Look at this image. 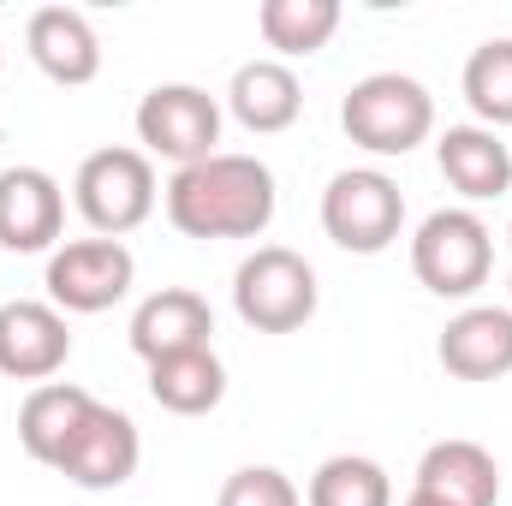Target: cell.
<instances>
[{
	"mask_svg": "<svg viewBox=\"0 0 512 506\" xmlns=\"http://www.w3.org/2000/svg\"><path fill=\"white\" fill-rule=\"evenodd\" d=\"M24 48H30L36 72L66 90H84L102 72V36L78 6H36L24 24Z\"/></svg>",
	"mask_w": 512,
	"mask_h": 506,
	"instance_id": "13",
	"label": "cell"
},
{
	"mask_svg": "<svg viewBox=\"0 0 512 506\" xmlns=\"http://www.w3.org/2000/svg\"><path fill=\"white\" fill-rule=\"evenodd\" d=\"M417 495H435L447 506H495L501 501V465L477 441H435L417 459Z\"/></svg>",
	"mask_w": 512,
	"mask_h": 506,
	"instance_id": "17",
	"label": "cell"
},
{
	"mask_svg": "<svg viewBox=\"0 0 512 506\" xmlns=\"http://www.w3.org/2000/svg\"><path fill=\"white\" fill-rule=\"evenodd\" d=\"M90 411H96V393H84L78 381H42V387H30V399L18 405V441H24V453L54 471L66 459V447L78 441V429H84Z\"/></svg>",
	"mask_w": 512,
	"mask_h": 506,
	"instance_id": "16",
	"label": "cell"
},
{
	"mask_svg": "<svg viewBox=\"0 0 512 506\" xmlns=\"http://www.w3.org/2000/svg\"><path fill=\"white\" fill-rule=\"evenodd\" d=\"M137 280V256L120 239H72L48 256V304L60 316H102Z\"/></svg>",
	"mask_w": 512,
	"mask_h": 506,
	"instance_id": "8",
	"label": "cell"
},
{
	"mask_svg": "<svg viewBox=\"0 0 512 506\" xmlns=\"http://www.w3.org/2000/svg\"><path fill=\"white\" fill-rule=\"evenodd\" d=\"M316 268L286 245H256L233 274V310L256 334H298L316 316Z\"/></svg>",
	"mask_w": 512,
	"mask_h": 506,
	"instance_id": "3",
	"label": "cell"
},
{
	"mask_svg": "<svg viewBox=\"0 0 512 506\" xmlns=\"http://www.w3.org/2000/svg\"><path fill=\"white\" fill-rule=\"evenodd\" d=\"M72 358V328L42 298H6L0 304V376L48 381Z\"/></svg>",
	"mask_w": 512,
	"mask_h": 506,
	"instance_id": "11",
	"label": "cell"
},
{
	"mask_svg": "<svg viewBox=\"0 0 512 506\" xmlns=\"http://www.w3.org/2000/svg\"><path fill=\"white\" fill-rule=\"evenodd\" d=\"M149 399L173 417H209L227 399V364L215 358V346L161 358V364H149Z\"/></svg>",
	"mask_w": 512,
	"mask_h": 506,
	"instance_id": "19",
	"label": "cell"
},
{
	"mask_svg": "<svg viewBox=\"0 0 512 506\" xmlns=\"http://www.w3.org/2000/svg\"><path fill=\"white\" fill-rule=\"evenodd\" d=\"M465 102L483 126H512V36L483 42L471 60H465Z\"/></svg>",
	"mask_w": 512,
	"mask_h": 506,
	"instance_id": "22",
	"label": "cell"
},
{
	"mask_svg": "<svg viewBox=\"0 0 512 506\" xmlns=\"http://www.w3.org/2000/svg\"><path fill=\"white\" fill-rule=\"evenodd\" d=\"M405 227V191L382 167H346L322 191V233L352 256H382Z\"/></svg>",
	"mask_w": 512,
	"mask_h": 506,
	"instance_id": "5",
	"label": "cell"
},
{
	"mask_svg": "<svg viewBox=\"0 0 512 506\" xmlns=\"http://www.w3.org/2000/svg\"><path fill=\"white\" fill-rule=\"evenodd\" d=\"M507 251H512V227H507ZM507 286H512V274H507Z\"/></svg>",
	"mask_w": 512,
	"mask_h": 506,
	"instance_id": "25",
	"label": "cell"
},
{
	"mask_svg": "<svg viewBox=\"0 0 512 506\" xmlns=\"http://www.w3.org/2000/svg\"><path fill=\"white\" fill-rule=\"evenodd\" d=\"M495 268V233L471 209H435L411 233V274L435 298H471Z\"/></svg>",
	"mask_w": 512,
	"mask_h": 506,
	"instance_id": "6",
	"label": "cell"
},
{
	"mask_svg": "<svg viewBox=\"0 0 512 506\" xmlns=\"http://www.w3.org/2000/svg\"><path fill=\"white\" fill-rule=\"evenodd\" d=\"M256 30L280 60H310L340 30V0H262Z\"/></svg>",
	"mask_w": 512,
	"mask_h": 506,
	"instance_id": "20",
	"label": "cell"
},
{
	"mask_svg": "<svg viewBox=\"0 0 512 506\" xmlns=\"http://www.w3.org/2000/svg\"><path fill=\"white\" fill-rule=\"evenodd\" d=\"M405 506H447V501H435V495H417V489H411V495H405Z\"/></svg>",
	"mask_w": 512,
	"mask_h": 506,
	"instance_id": "24",
	"label": "cell"
},
{
	"mask_svg": "<svg viewBox=\"0 0 512 506\" xmlns=\"http://www.w3.org/2000/svg\"><path fill=\"white\" fill-rule=\"evenodd\" d=\"M310 506H393V477L364 453H334L310 477Z\"/></svg>",
	"mask_w": 512,
	"mask_h": 506,
	"instance_id": "21",
	"label": "cell"
},
{
	"mask_svg": "<svg viewBox=\"0 0 512 506\" xmlns=\"http://www.w3.org/2000/svg\"><path fill=\"white\" fill-rule=\"evenodd\" d=\"M441 370L459 381H501L512 376V310L501 304H471L441 328L435 346Z\"/></svg>",
	"mask_w": 512,
	"mask_h": 506,
	"instance_id": "14",
	"label": "cell"
},
{
	"mask_svg": "<svg viewBox=\"0 0 512 506\" xmlns=\"http://www.w3.org/2000/svg\"><path fill=\"white\" fill-rule=\"evenodd\" d=\"M66 227V191L48 167H0V251L12 256H36L54 251Z\"/></svg>",
	"mask_w": 512,
	"mask_h": 506,
	"instance_id": "9",
	"label": "cell"
},
{
	"mask_svg": "<svg viewBox=\"0 0 512 506\" xmlns=\"http://www.w3.org/2000/svg\"><path fill=\"white\" fill-rule=\"evenodd\" d=\"M340 126L370 155H411L435 131V96L405 72H370L346 90Z\"/></svg>",
	"mask_w": 512,
	"mask_h": 506,
	"instance_id": "2",
	"label": "cell"
},
{
	"mask_svg": "<svg viewBox=\"0 0 512 506\" xmlns=\"http://www.w3.org/2000/svg\"><path fill=\"white\" fill-rule=\"evenodd\" d=\"M435 161L465 203H489L512 191V143L489 126H447L435 143Z\"/></svg>",
	"mask_w": 512,
	"mask_h": 506,
	"instance_id": "15",
	"label": "cell"
},
{
	"mask_svg": "<svg viewBox=\"0 0 512 506\" xmlns=\"http://www.w3.org/2000/svg\"><path fill=\"white\" fill-rule=\"evenodd\" d=\"M215 340V310L203 292L191 286H161L131 310V352L143 364L179 358V352H203Z\"/></svg>",
	"mask_w": 512,
	"mask_h": 506,
	"instance_id": "12",
	"label": "cell"
},
{
	"mask_svg": "<svg viewBox=\"0 0 512 506\" xmlns=\"http://www.w3.org/2000/svg\"><path fill=\"white\" fill-rule=\"evenodd\" d=\"M137 143L143 155H161L173 167L209 161L221 143V102L197 84H155L137 102Z\"/></svg>",
	"mask_w": 512,
	"mask_h": 506,
	"instance_id": "7",
	"label": "cell"
},
{
	"mask_svg": "<svg viewBox=\"0 0 512 506\" xmlns=\"http://www.w3.org/2000/svg\"><path fill=\"white\" fill-rule=\"evenodd\" d=\"M227 108L245 131L274 137V131H286L304 114V84H298V72L286 60H245L233 72V84H227Z\"/></svg>",
	"mask_w": 512,
	"mask_h": 506,
	"instance_id": "18",
	"label": "cell"
},
{
	"mask_svg": "<svg viewBox=\"0 0 512 506\" xmlns=\"http://www.w3.org/2000/svg\"><path fill=\"white\" fill-rule=\"evenodd\" d=\"M72 197H78V215L90 221L96 239H126L155 215V197H161L155 191V161L143 149H126V143L96 149V155H84V167L72 179Z\"/></svg>",
	"mask_w": 512,
	"mask_h": 506,
	"instance_id": "4",
	"label": "cell"
},
{
	"mask_svg": "<svg viewBox=\"0 0 512 506\" xmlns=\"http://www.w3.org/2000/svg\"><path fill=\"white\" fill-rule=\"evenodd\" d=\"M137 465H143V435H137V423H131L120 405H102L96 399V411L84 417V429H78V441L66 447V459L54 465L66 483H78V489H90V495H102V489H120L137 477Z\"/></svg>",
	"mask_w": 512,
	"mask_h": 506,
	"instance_id": "10",
	"label": "cell"
},
{
	"mask_svg": "<svg viewBox=\"0 0 512 506\" xmlns=\"http://www.w3.org/2000/svg\"><path fill=\"white\" fill-rule=\"evenodd\" d=\"M215 506H304L298 483L274 465H239L227 483H221V501Z\"/></svg>",
	"mask_w": 512,
	"mask_h": 506,
	"instance_id": "23",
	"label": "cell"
},
{
	"mask_svg": "<svg viewBox=\"0 0 512 506\" xmlns=\"http://www.w3.org/2000/svg\"><path fill=\"white\" fill-rule=\"evenodd\" d=\"M161 203H167V221L185 239H262L268 221H274L280 191H274L268 161L215 149L209 161L179 167L167 179Z\"/></svg>",
	"mask_w": 512,
	"mask_h": 506,
	"instance_id": "1",
	"label": "cell"
}]
</instances>
